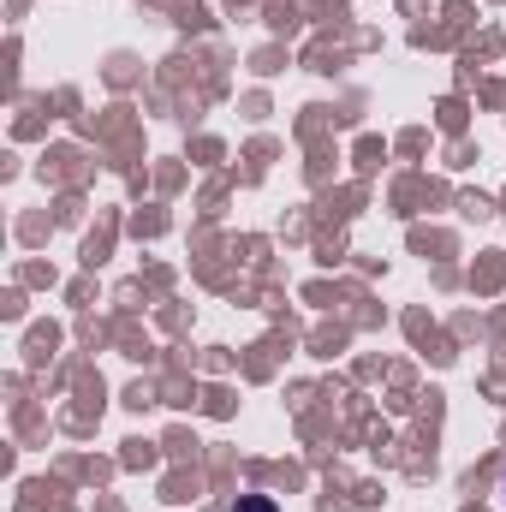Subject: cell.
<instances>
[{"instance_id":"cell-1","label":"cell","mask_w":506,"mask_h":512,"mask_svg":"<svg viewBox=\"0 0 506 512\" xmlns=\"http://www.w3.org/2000/svg\"><path fill=\"white\" fill-rule=\"evenodd\" d=\"M227 512H280V507H274L268 495H239V501H233Z\"/></svg>"}]
</instances>
